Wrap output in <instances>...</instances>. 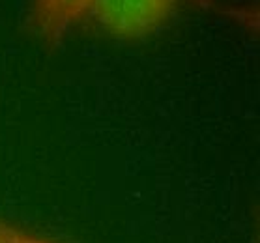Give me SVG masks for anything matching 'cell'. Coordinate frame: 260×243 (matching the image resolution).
<instances>
[{
	"instance_id": "obj_2",
	"label": "cell",
	"mask_w": 260,
	"mask_h": 243,
	"mask_svg": "<svg viewBox=\"0 0 260 243\" xmlns=\"http://www.w3.org/2000/svg\"><path fill=\"white\" fill-rule=\"evenodd\" d=\"M94 0H36L34 26L51 42H58L77 19L88 13Z\"/></svg>"
},
{
	"instance_id": "obj_1",
	"label": "cell",
	"mask_w": 260,
	"mask_h": 243,
	"mask_svg": "<svg viewBox=\"0 0 260 243\" xmlns=\"http://www.w3.org/2000/svg\"><path fill=\"white\" fill-rule=\"evenodd\" d=\"M178 0H94L88 13L101 30L116 38L146 36L172 13Z\"/></svg>"
},
{
	"instance_id": "obj_3",
	"label": "cell",
	"mask_w": 260,
	"mask_h": 243,
	"mask_svg": "<svg viewBox=\"0 0 260 243\" xmlns=\"http://www.w3.org/2000/svg\"><path fill=\"white\" fill-rule=\"evenodd\" d=\"M0 243H51V241L42 239V237L30 236V234H24V232L17 230V228H12V226H6L0 223Z\"/></svg>"
}]
</instances>
